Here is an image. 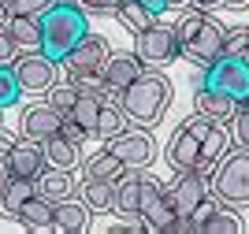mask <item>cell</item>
Here are the masks:
<instances>
[{"instance_id":"obj_1","label":"cell","mask_w":249,"mask_h":234,"mask_svg":"<svg viewBox=\"0 0 249 234\" xmlns=\"http://www.w3.org/2000/svg\"><path fill=\"white\" fill-rule=\"evenodd\" d=\"M171 78H167L164 71H142L130 86H126L115 101H119V108H123L126 123H134V126H156V123L167 115V104H171Z\"/></svg>"},{"instance_id":"obj_2","label":"cell","mask_w":249,"mask_h":234,"mask_svg":"<svg viewBox=\"0 0 249 234\" xmlns=\"http://www.w3.org/2000/svg\"><path fill=\"white\" fill-rule=\"evenodd\" d=\"M171 26H175L178 56H186L190 63L208 67V63H216L223 56V34H227V26L216 15L197 11V8H182L178 22H171Z\"/></svg>"},{"instance_id":"obj_3","label":"cell","mask_w":249,"mask_h":234,"mask_svg":"<svg viewBox=\"0 0 249 234\" xmlns=\"http://www.w3.org/2000/svg\"><path fill=\"white\" fill-rule=\"evenodd\" d=\"M86 30H89L86 11L78 8L74 0H56V4L41 15V52L49 56V60L60 63L63 56L82 41Z\"/></svg>"},{"instance_id":"obj_4","label":"cell","mask_w":249,"mask_h":234,"mask_svg":"<svg viewBox=\"0 0 249 234\" xmlns=\"http://www.w3.org/2000/svg\"><path fill=\"white\" fill-rule=\"evenodd\" d=\"M208 190L212 197L231 208H249V153L246 149H234L208 171Z\"/></svg>"},{"instance_id":"obj_5","label":"cell","mask_w":249,"mask_h":234,"mask_svg":"<svg viewBox=\"0 0 249 234\" xmlns=\"http://www.w3.org/2000/svg\"><path fill=\"white\" fill-rule=\"evenodd\" d=\"M138 56V63L142 67H149V71H164L167 63L178 60V41H175V26L171 22H160L153 19L145 26V30L134 34V49H130Z\"/></svg>"},{"instance_id":"obj_6","label":"cell","mask_w":249,"mask_h":234,"mask_svg":"<svg viewBox=\"0 0 249 234\" xmlns=\"http://www.w3.org/2000/svg\"><path fill=\"white\" fill-rule=\"evenodd\" d=\"M138 219L153 234L175 231V212H171L164 182H160L156 175H145V167H142V182H138Z\"/></svg>"},{"instance_id":"obj_7","label":"cell","mask_w":249,"mask_h":234,"mask_svg":"<svg viewBox=\"0 0 249 234\" xmlns=\"http://www.w3.org/2000/svg\"><path fill=\"white\" fill-rule=\"evenodd\" d=\"M167 201H171V212H175V231H190V216L205 201L212 190H208V175L205 171H175V182H167Z\"/></svg>"},{"instance_id":"obj_8","label":"cell","mask_w":249,"mask_h":234,"mask_svg":"<svg viewBox=\"0 0 249 234\" xmlns=\"http://www.w3.org/2000/svg\"><path fill=\"white\" fill-rule=\"evenodd\" d=\"M208 130V119H201L194 112V119H182L171 134V142L164 149V160L171 171H197V160H201V134Z\"/></svg>"},{"instance_id":"obj_9","label":"cell","mask_w":249,"mask_h":234,"mask_svg":"<svg viewBox=\"0 0 249 234\" xmlns=\"http://www.w3.org/2000/svg\"><path fill=\"white\" fill-rule=\"evenodd\" d=\"M11 74L19 82L22 93H49V86L60 78V63L49 60L45 52H15V60H11Z\"/></svg>"},{"instance_id":"obj_10","label":"cell","mask_w":249,"mask_h":234,"mask_svg":"<svg viewBox=\"0 0 249 234\" xmlns=\"http://www.w3.org/2000/svg\"><path fill=\"white\" fill-rule=\"evenodd\" d=\"M201 86H212V90L227 93V97H234V101H246L249 93V63L242 60V56H219L216 63H208V67H201Z\"/></svg>"},{"instance_id":"obj_11","label":"cell","mask_w":249,"mask_h":234,"mask_svg":"<svg viewBox=\"0 0 249 234\" xmlns=\"http://www.w3.org/2000/svg\"><path fill=\"white\" fill-rule=\"evenodd\" d=\"M108 153L119 156L123 167H149L156 156V142L145 126H123L115 138H108Z\"/></svg>"},{"instance_id":"obj_12","label":"cell","mask_w":249,"mask_h":234,"mask_svg":"<svg viewBox=\"0 0 249 234\" xmlns=\"http://www.w3.org/2000/svg\"><path fill=\"white\" fill-rule=\"evenodd\" d=\"M108 52H112V49H108V41H104L101 34L86 30L82 41H78V45H74V49L60 60V67L67 71V78H74V74H101Z\"/></svg>"},{"instance_id":"obj_13","label":"cell","mask_w":249,"mask_h":234,"mask_svg":"<svg viewBox=\"0 0 249 234\" xmlns=\"http://www.w3.org/2000/svg\"><path fill=\"white\" fill-rule=\"evenodd\" d=\"M142 71H145V67L138 63L134 52H108V60H104V67H101L104 97H112V101H115V97H119V93H123Z\"/></svg>"},{"instance_id":"obj_14","label":"cell","mask_w":249,"mask_h":234,"mask_svg":"<svg viewBox=\"0 0 249 234\" xmlns=\"http://www.w3.org/2000/svg\"><path fill=\"white\" fill-rule=\"evenodd\" d=\"M60 123H63V112H56L49 101H34L22 108V138L45 142L52 134H60Z\"/></svg>"},{"instance_id":"obj_15","label":"cell","mask_w":249,"mask_h":234,"mask_svg":"<svg viewBox=\"0 0 249 234\" xmlns=\"http://www.w3.org/2000/svg\"><path fill=\"white\" fill-rule=\"evenodd\" d=\"M4 167L8 175H22V179H37L45 171V153H41V142H30V138H15L4 156Z\"/></svg>"},{"instance_id":"obj_16","label":"cell","mask_w":249,"mask_h":234,"mask_svg":"<svg viewBox=\"0 0 249 234\" xmlns=\"http://www.w3.org/2000/svg\"><path fill=\"white\" fill-rule=\"evenodd\" d=\"M194 112H197L201 119H208V123H231L234 112H238V101L227 97V93H219V90H212V86H197V93H194Z\"/></svg>"},{"instance_id":"obj_17","label":"cell","mask_w":249,"mask_h":234,"mask_svg":"<svg viewBox=\"0 0 249 234\" xmlns=\"http://www.w3.org/2000/svg\"><path fill=\"white\" fill-rule=\"evenodd\" d=\"M89 208H86V201L78 194L63 197V201H56V208H52V227L60 234H82L86 227H89Z\"/></svg>"},{"instance_id":"obj_18","label":"cell","mask_w":249,"mask_h":234,"mask_svg":"<svg viewBox=\"0 0 249 234\" xmlns=\"http://www.w3.org/2000/svg\"><path fill=\"white\" fill-rule=\"evenodd\" d=\"M41 153H45V167H60V171H74L82 163V145L63 138V134H52L41 142Z\"/></svg>"},{"instance_id":"obj_19","label":"cell","mask_w":249,"mask_h":234,"mask_svg":"<svg viewBox=\"0 0 249 234\" xmlns=\"http://www.w3.org/2000/svg\"><path fill=\"white\" fill-rule=\"evenodd\" d=\"M231 149V130L227 123H208V130L201 134V160H197V171H212Z\"/></svg>"},{"instance_id":"obj_20","label":"cell","mask_w":249,"mask_h":234,"mask_svg":"<svg viewBox=\"0 0 249 234\" xmlns=\"http://www.w3.org/2000/svg\"><path fill=\"white\" fill-rule=\"evenodd\" d=\"M8 37L15 41L19 52H41V19L34 15H4Z\"/></svg>"},{"instance_id":"obj_21","label":"cell","mask_w":249,"mask_h":234,"mask_svg":"<svg viewBox=\"0 0 249 234\" xmlns=\"http://www.w3.org/2000/svg\"><path fill=\"white\" fill-rule=\"evenodd\" d=\"M37 194V179H22V175H8L4 182H0V216L4 219H15L19 212V204L26 197Z\"/></svg>"},{"instance_id":"obj_22","label":"cell","mask_w":249,"mask_h":234,"mask_svg":"<svg viewBox=\"0 0 249 234\" xmlns=\"http://www.w3.org/2000/svg\"><path fill=\"white\" fill-rule=\"evenodd\" d=\"M52 208H56V201L34 194V197H26V201L19 204L15 223H22L26 231H49V227H52Z\"/></svg>"},{"instance_id":"obj_23","label":"cell","mask_w":249,"mask_h":234,"mask_svg":"<svg viewBox=\"0 0 249 234\" xmlns=\"http://www.w3.org/2000/svg\"><path fill=\"white\" fill-rule=\"evenodd\" d=\"M37 194L49 197V201H63V197L78 194V182H74V171H60V167H45L37 175Z\"/></svg>"},{"instance_id":"obj_24","label":"cell","mask_w":249,"mask_h":234,"mask_svg":"<svg viewBox=\"0 0 249 234\" xmlns=\"http://www.w3.org/2000/svg\"><path fill=\"white\" fill-rule=\"evenodd\" d=\"M78 167H82V179H104V182H115V179H119V175L126 171V167H123V160H119V156H112L108 149L93 153L89 160H82V163H78Z\"/></svg>"},{"instance_id":"obj_25","label":"cell","mask_w":249,"mask_h":234,"mask_svg":"<svg viewBox=\"0 0 249 234\" xmlns=\"http://www.w3.org/2000/svg\"><path fill=\"white\" fill-rule=\"evenodd\" d=\"M112 190H115V182H104V179H82L78 197L86 201L89 212H112Z\"/></svg>"},{"instance_id":"obj_26","label":"cell","mask_w":249,"mask_h":234,"mask_svg":"<svg viewBox=\"0 0 249 234\" xmlns=\"http://www.w3.org/2000/svg\"><path fill=\"white\" fill-rule=\"evenodd\" d=\"M126 126V115H123V108H119V101H112V97H104L101 101V112H97V130H93V138H115V134Z\"/></svg>"},{"instance_id":"obj_27","label":"cell","mask_w":249,"mask_h":234,"mask_svg":"<svg viewBox=\"0 0 249 234\" xmlns=\"http://www.w3.org/2000/svg\"><path fill=\"white\" fill-rule=\"evenodd\" d=\"M101 101H104V97H93V93H78V101H74V104H71V112H67L86 134H89V138H93V130H97V112H101Z\"/></svg>"},{"instance_id":"obj_28","label":"cell","mask_w":249,"mask_h":234,"mask_svg":"<svg viewBox=\"0 0 249 234\" xmlns=\"http://www.w3.org/2000/svg\"><path fill=\"white\" fill-rule=\"evenodd\" d=\"M115 19L123 22V26H126V30H130V34H138V30H145L149 22L156 19V15H149V11L142 8L138 0H123V4L115 8Z\"/></svg>"},{"instance_id":"obj_29","label":"cell","mask_w":249,"mask_h":234,"mask_svg":"<svg viewBox=\"0 0 249 234\" xmlns=\"http://www.w3.org/2000/svg\"><path fill=\"white\" fill-rule=\"evenodd\" d=\"M45 101H49L56 112L67 115V112H71V104L78 101V90H74V82H71V78H63V82L56 78V82L49 86V93H45Z\"/></svg>"},{"instance_id":"obj_30","label":"cell","mask_w":249,"mask_h":234,"mask_svg":"<svg viewBox=\"0 0 249 234\" xmlns=\"http://www.w3.org/2000/svg\"><path fill=\"white\" fill-rule=\"evenodd\" d=\"M56 0H4V15H34L41 19Z\"/></svg>"},{"instance_id":"obj_31","label":"cell","mask_w":249,"mask_h":234,"mask_svg":"<svg viewBox=\"0 0 249 234\" xmlns=\"http://www.w3.org/2000/svg\"><path fill=\"white\" fill-rule=\"evenodd\" d=\"M19 97H22V90L15 82V74H11V67H0V108L19 104Z\"/></svg>"},{"instance_id":"obj_32","label":"cell","mask_w":249,"mask_h":234,"mask_svg":"<svg viewBox=\"0 0 249 234\" xmlns=\"http://www.w3.org/2000/svg\"><path fill=\"white\" fill-rule=\"evenodd\" d=\"M246 37H249V26H227V34H223V56H242L246 52Z\"/></svg>"},{"instance_id":"obj_33","label":"cell","mask_w":249,"mask_h":234,"mask_svg":"<svg viewBox=\"0 0 249 234\" xmlns=\"http://www.w3.org/2000/svg\"><path fill=\"white\" fill-rule=\"evenodd\" d=\"M231 142L249 153V112H246V108H238L234 119H231Z\"/></svg>"},{"instance_id":"obj_34","label":"cell","mask_w":249,"mask_h":234,"mask_svg":"<svg viewBox=\"0 0 249 234\" xmlns=\"http://www.w3.org/2000/svg\"><path fill=\"white\" fill-rule=\"evenodd\" d=\"M86 15H115V8L123 4V0H74Z\"/></svg>"},{"instance_id":"obj_35","label":"cell","mask_w":249,"mask_h":234,"mask_svg":"<svg viewBox=\"0 0 249 234\" xmlns=\"http://www.w3.org/2000/svg\"><path fill=\"white\" fill-rule=\"evenodd\" d=\"M15 41L8 37V26H4V15H0V67H11V60H15Z\"/></svg>"},{"instance_id":"obj_36","label":"cell","mask_w":249,"mask_h":234,"mask_svg":"<svg viewBox=\"0 0 249 234\" xmlns=\"http://www.w3.org/2000/svg\"><path fill=\"white\" fill-rule=\"evenodd\" d=\"M60 134H63V138H71V142H78V145H86V142H89V134H86L82 126H78V123L71 119V115H63V123H60Z\"/></svg>"},{"instance_id":"obj_37","label":"cell","mask_w":249,"mask_h":234,"mask_svg":"<svg viewBox=\"0 0 249 234\" xmlns=\"http://www.w3.org/2000/svg\"><path fill=\"white\" fill-rule=\"evenodd\" d=\"M138 4H142L149 15H156V19H160V15L167 11V0H138Z\"/></svg>"},{"instance_id":"obj_38","label":"cell","mask_w":249,"mask_h":234,"mask_svg":"<svg viewBox=\"0 0 249 234\" xmlns=\"http://www.w3.org/2000/svg\"><path fill=\"white\" fill-rule=\"evenodd\" d=\"M223 0H190V8H197V11H216Z\"/></svg>"},{"instance_id":"obj_39","label":"cell","mask_w":249,"mask_h":234,"mask_svg":"<svg viewBox=\"0 0 249 234\" xmlns=\"http://www.w3.org/2000/svg\"><path fill=\"white\" fill-rule=\"evenodd\" d=\"M11 142H15V138H11L8 130H4V126H0V160H4V156H8V149H11Z\"/></svg>"},{"instance_id":"obj_40","label":"cell","mask_w":249,"mask_h":234,"mask_svg":"<svg viewBox=\"0 0 249 234\" xmlns=\"http://www.w3.org/2000/svg\"><path fill=\"white\" fill-rule=\"evenodd\" d=\"M219 8H231V11H246V8H249V0H223Z\"/></svg>"},{"instance_id":"obj_41","label":"cell","mask_w":249,"mask_h":234,"mask_svg":"<svg viewBox=\"0 0 249 234\" xmlns=\"http://www.w3.org/2000/svg\"><path fill=\"white\" fill-rule=\"evenodd\" d=\"M167 8H190V0H167Z\"/></svg>"},{"instance_id":"obj_42","label":"cell","mask_w":249,"mask_h":234,"mask_svg":"<svg viewBox=\"0 0 249 234\" xmlns=\"http://www.w3.org/2000/svg\"><path fill=\"white\" fill-rule=\"evenodd\" d=\"M4 179H8V167H4V160H0V182H4Z\"/></svg>"},{"instance_id":"obj_43","label":"cell","mask_w":249,"mask_h":234,"mask_svg":"<svg viewBox=\"0 0 249 234\" xmlns=\"http://www.w3.org/2000/svg\"><path fill=\"white\" fill-rule=\"evenodd\" d=\"M242 60H246V63H249V37H246V52H242Z\"/></svg>"},{"instance_id":"obj_44","label":"cell","mask_w":249,"mask_h":234,"mask_svg":"<svg viewBox=\"0 0 249 234\" xmlns=\"http://www.w3.org/2000/svg\"><path fill=\"white\" fill-rule=\"evenodd\" d=\"M238 108H246V112H249V93H246V101H242V104H238Z\"/></svg>"},{"instance_id":"obj_45","label":"cell","mask_w":249,"mask_h":234,"mask_svg":"<svg viewBox=\"0 0 249 234\" xmlns=\"http://www.w3.org/2000/svg\"><path fill=\"white\" fill-rule=\"evenodd\" d=\"M0 8H4V0H0Z\"/></svg>"},{"instance_id":"obj_46","label":"cell","mask_w":249,"mask_h":234,"mask_svg":"<svg viewBox=\"0 0 249 234\" xmlns=\"http://www.w3.org/2000/svg\"><path fill=\"white\" fill-rule=\"evenodd\" d=\"M0 15H4V8H0Z\"/></svg>"},{"instance_id":"obj_47","label":"cell","mask_w":249,"mask_h":234,"mask_svg":"<svg viewBox=\"0 0 249 234\" xmlns=\"http://www.w3.org/2000/svg\"><path fill=\"white\" fill-rule=\"evenodd\" d=\"M0 112H4V108H0Z\"/></svg>"}]
</instances>
